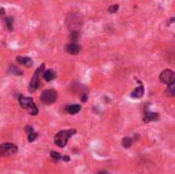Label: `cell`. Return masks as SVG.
<instances>
[{
  "label": "cell",
  "mask_w": 175,
  "mask_h": 174,
  "mask_svg": "<svg viewBox=\"0 0 175 174\" xmlns=\"http://www.w3.org/2000/svg\"><path fill=\"white\" fill-rule=\"evenodd\" d=\"M74 133H76V130H62V131L58 132L54 136V143L60 147H65L66 145L68 143V140L70 139Z\"/></svg>",
  "instance_id": "cell-1"
},
{
  "label": "cell",
  "mask_w": 175,
  "mask_h": 174,
  "mask_svg": "<svg viewBox=\"0 0 175 174\" xmlns=\"http://www.w3.org/2000/svg\"><path fill=\"white\" fill-rule=\"evenodd\" d=\"M19 104L22 106V108L25 109V110H28L30 114L33 115V116L38 114V108L34 104V101H33L31 97H26L23 94H19Z\"/></svg>",
  "instance_id": "cell-2"
},
{
  "label": "cell",
  "mask_w": 175,
  "mask_h": 174,
  "mask_svg": "<svg viewBox=\"0 0 175 174\" xmlns=\"http://www.w3.org/2000/svg\"><path fill=\"white\" fill-rule=\"evenodd\" d=\"M45 66L44 65H41L38 69L36 70V72L34 73L31 80V83H30V90L35 91L41 86V81H40V75H42L43 71H44Z\"/></svg>",
  "instance_id": "cell-3"
},
{
  "label": "cell",
  "mask_w": 175,
  "mask_h": 174,
  "mask_svg": "<svg viewBox=\"0 0 175 174\" xmlns=\"http://www.w3.org/2000/svg\"><path fill=\"white\" fill-rule=\"evenodd\" d=\"M58 99V93H56L55 90L53 89H47V90H44L42 93H41L40 99L43 104H53L54 101Z\"/></svg>",
  "instance_id": "cell-4"
},
{
  "label": "cell",
  "mask_w": 175,
  "mask_h": 174,
  "mask_svg": "<svg viewBox=\"0 0 175 174\" xmlns=\"http://www.w3.org/2000/svg\"><path fill=\"white\" fill-rule=\"evenodd\" d=\"M17 153V147L14 143L5 142L0 145V157L14 155Z\"/></svg>",
  "instance_id": "cell-5"
},
{
  "label": "cell",
  "mask_w": 175,
  "mask_h": 174,
  "mask_svg": "<svg viewBox=\"0 0 175 174\" xmlns=\"http://www.w3.org/2000/svg\"><path fill=\"white\" fill-rule=\"evenodd\" d=\"M174 80H175V74L170 69L164 70L161 73V75H160V81L163 84H166V85H169V84L173 83Z\"/></svg>",
  "instance_id": "cell-6"
},
{
  "label": "cell",
  "mask_w": 175,
  "mask_h": 174,
  "mask_svg": "<svg viewBox=\"0 0 175 174\" xmlns=\"http://www.w3.org/2000/svg\"><path fill=\"white\" fill-rule=\"evenodd\" d=\"M17 60L21 65H23V66H25V67H28V68H31V67L33 66L32 58H28V56H17Z\"/></svg>",
  "instance_id": "cell-7"
},
{
  "label": "cell",
  "mask_w": 175,
  "mask_h": 174,
  "mask_svg": "<svg viewBox=\"0 0 175 174\" xmlns=\"http://www.w3.org/2000/svg\"><path fill=\"white\" fill-rule=\"evenodd\" d=\"M42 77L45 79V81H47V82H49V81H52V80H54L55 79V77H56V74H55V72L53 71V70H46V71H43V73H42Z\"/></svg>",
  "instance_id": "cell-8"
},
{
  "label": "cell",
  "mask_w": 175,
  "mask_h": 174,
  "mask_svg": "<svg viewBox=\"0 0 175 174\" xmlns=\"http://www.w3.org/2000/svg\"><path fill=\"white\" fill-rule=\"evenodd\" d=\"M66 50L69 52L70 54H77L80 52V46L77 44V43H71V44L67 45Z\"/></svg>",
  "instance_id": "cell-9"
},
{
  "label": "cell",
  "mask_w": 175,
  "mask_h": 174,
  "mask_svg": "<svg viewBox=\"0 0 175 174\" xmlns=\"http://www.w3.org/2000/svg\"><path fill=\"white\" fill-rule=\"evenodd\" d=\"M143 93H144L143 86H139L131 93V97H133V99H140V97H143Z\"/></svg>",
  "instance_id": "cell-10"
},
{
  "label": "cell",
  "mask_w": 175,
  "mask_h": 174,
  "mask_svg": "<svg viewBox=\"0 0 175 174\" xmlns=\"http://www.w3.org/2000/svg\"><path fill=\"white\" fill-rule=\"evenodd\" d=\"M159 118V115L154 112H146L145 116H144V122H150V121H156Z\"/></svg>",
  "instance_id": "cell-11"
},
{
  "label": "cell",
  "mask_w": 175,
  "mask_h": 174,
  "mask_svg": "<svg viewBox=\"0 0 175 174\" xmlns=\"http://www.w3.org/2000/svg\"><path fill=\"white\" fill-rule=\"evenodd\" d=\"M81 110V106L80 104H72V106H67V112L71 115H75L77 113H79V111Z\"/></svg>",
  "instance_id": "cell-12"
},
{
  "label": "cell",
  "mask_w": 175,
  "mask_h": 174,
  "mask_svg": "<svg viewBox=\"0 0 175 174\" xmlns=\"http://www.w3.org/2000/svg\"><path fill=\"white\" fill-rule=\"evenodd\" d=\"M26 131L28 132V140H29L30 142L34 141L35 139L37 138V133H35V132L33 131V128L31 126H27V127H26Z\"/></svg>",
  "instance_id": "cell-13"
},
{
  "label": "cell",
  "mask_w": 175,
  "mask_h": 174,
  "mask_svg": "<svg viewBox=\"0 0 175 174\" xmlns=\"http://www.w3.org/2000/svg\"><path fill=\"white\" fill-rule=\"evenodd\" d=\"M174 86H175L174 82L171 84H169L167 87V90H166V94L169 95V96H173L174 95Z\"/></svg>",
  "instance_id": "cell-14"
},
{
  "label": "cell",
  "mask_w": 175,
  "mask_h": 174,
  "mask_svg": "<svg viewBox=\"0 0 175 174\" xmlns=\"http://www.w3.org/2000/svg\"><path fill=\"white\" fill-rule=\"evenodd\" d=\"M132 139L129 138V137H125L123 138V141H122V145H123L124 147H126V149H129V147L132 145Z\"/></svg>",
  "instance_id": "cell-15"
},
{
  "label": "cell",
  "mask_w": 175,
  "mask_h": 174,
  "mask_svg": "<svg viewBox=\"0 0 175 174\" xmlns=\"http://www.w3.org/2000/svg\"><path fill=\"white\" fill-rule=\"evenodd\" d=\"M6 25H7V29L9 30V31L14 30V19H12V17L6 19Z\"/></svg>",
  "instance_id": "cell-16"
},
{
  "label": "cell",
  "mask_w": 175,
  "mask_h": 174,
  "mask_svg": "<svg viewBox=\"0 0 175 174\" xmlns=\"http://www.w3.org/2000/svg\"><path fill=\"white\" fill-rule=\"evenodd\" d=\"M50 157H51V158L53 159V160H55V161H58V160H60V159H62L60 154L58 153V152H54V151H52L51 153H50Z\"/></svg>",
  "instance_id": "cell-17"
},
{
  "label": "cell",
  "mask_w": 175,
  "mask_h": 174,
  "mask_svg": "<svg viewBox=\"0 0 175 174\" xmlns=\"http://www.w3.org/2000/svg\"><path fill=\"white\" fill-rule=\"evenodd\" d=\"M118 9H119V5H118V4H113V5H111L110 7H109V12H110L111 14H115Z\"/></svg>",
  "instance_id": "cell-18"
},
{
  "label": "cell",
  "mask_w": 175,
  "mask_h": 174,
  "mask_svg": "<svg viewBox=\"0 0 175 174\" xmlns=\"http://www.w3.org/2000/svg\"><path fill=\"white\" fill-rule=\"evenodd\" d=\"M78 36H79V34H78L77 32H74V33L72 34V40H76V39H78Z\"/></svg>",
  "instance_id": "cell-19"
},
{
  "label": "cell",
  "mask_w": 175,
  "mask_h": 174,
  "mask_svg": "<svg viewBox=\"0 0 175 174\" xmlns=\"http://www.w3.org/2000/svg\"><path fill=\"white\" fill-rule=\"evenodd\" d=\"M3 14H4V9L3 8H0V17L3 16Z\"/></svg>",
  "instance_id": "cell-20"
},
{
  "label": "cell",
  "mask_w": 175,
  "mask_h": 174,
  "mask_svg": "<svg viewBox=\"0 0 175 174\" xmlns=\"http://www.w3.org/2000/svg\"><path fill=\"white\" fill-rule=\"evenodd\" d=\"M64 160L66 161V162H69V161H70V157H68V156L64 157Z\"/></svg>",
  "instance_id": "cell-21"
},
{
  "label": "cell",
  "mask_w": 175,
  "mask_h": 174,
  "mask_svg": "<svg viewBox=\"0 0 175 174\" xmlns=\"http://www.w3.org/2000/svg\"><path fill=\"white\" fill-rule=\"evenodd\" d=\"M98 174H109V173H107V172H102V173H98Z\"/></svg>",
  "instance_id": "cell-22"
}]
</instances>
